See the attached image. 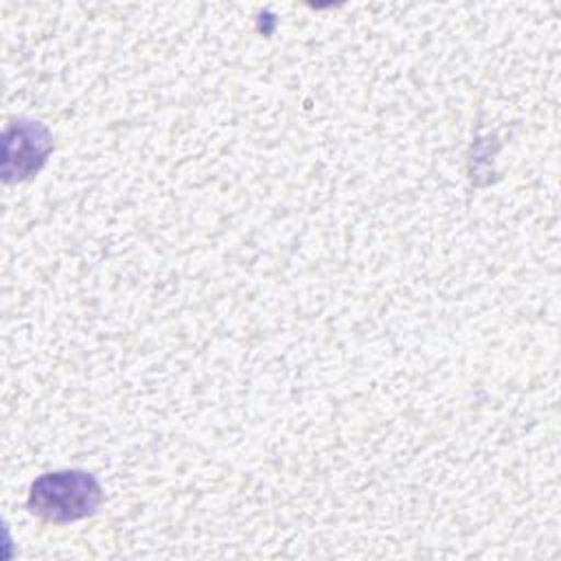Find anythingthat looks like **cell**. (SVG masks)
I'll list each match as a JSON object with an SVG mask.
<instances>
[{"label": "cell", "instance_id": "obj_1", "mask_svg": "<svg viewBox=\"0 0 561 561\" xmlns=\"http://www.w3.org/2000/svg\"><path fill=\"white\" fill-rule=\"evenodd\" d=\"M103 500L101 484L88 471H55L31 486L28 508L48 522H75L92 515Z\"/></svg>", "mask_w": 561, "mask_h": 561}]
</instances>
